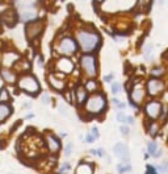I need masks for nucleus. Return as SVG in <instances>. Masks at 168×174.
<instances>
[{"label":"nucleus","mask_w":168,"mask_h":174,"mask_svg":"<svg viewBox=\"0 0 168 174\" xmlns=\"http://www.w3.org/2000/svg\"><path fill=\"white\" fill-rule=\"evenodd\" d=\"M158 131H159V124H158V123H155V121H153L148 125V133H150V136L155 137L156 133H158Z\"/></svg>","instance_id":"5701e85b"},{"label":"nucleus","mask_w":168,"mask_h":174,"mask_svg":"<svg viewBox=\"0 0 168 174\" xmlns=\"http://www.w3.org/2000/svg\"><path fill=\"white\" fill-rule=\"evenodd\" d=\"M66 169H69V164H64L62 167H60V173H66Z\"/></svg>","instance_id":"e433bc0d"},{"label":"nucleus","mask_w":168,"mask_h":174,"mask_svg":"<svg viewBox=\"0 0 168 174\" xmlns=\"http://www.w3.org/2000/svg\"><path fill=\"white\" fill-rule=\"evenodd\" d=\"M91 134H92V136H93L95 139H97V137L100 136V133H99V131H97V128H96V127H93V128H92Z\"/></svg>","instance_id":"2f4dec72"},{"label":"nucleus","mask_w":168,"mask_h":174,"mask_svg":"<svg viewBox=\"0 0 168 174\" xmlns=\"http://www.w3.org/2000/svg\"><path fill=\"white\" fill-rule=\"evenodd\" d=\"M147 149H148V153L151 156H156V153H158V150H159V147H158V144H156L155 141H148L147 144Z\"/></svg>","instance_id":"aec40b11"},{"label":"nucleus","mask_w":168,"mask_h":174,"mask_svg":"<svg viewBox=\"0 0 168 174\" xmlns=\"http://www.w3.org/2000/svg\"><path fill=\"white\" fill-rule=\"evenodd\" d=\"M164 74V67L163 66H155L151 69V75L154 78H159Z\"/></svg>","instance_id":"412c9836"},{"label":"nucleus","mask_w":168,"mask_h":174,"mask_svg":"<svg viewBox=\"0 0 168 174\" xmlns=\"http://www.w3.org/2000/svg\"><path fill=\"white\" fill-rule=\"evenodd\" d=\"M106 106V100L103 96L101 94H97V95H92L91 98L87 100V104H86V110L91 114H100Z\"/></svg>","instance_id":"f03ea898"},{"label":"nucleus","mask_w":168,"mask_h":174,"mask_svg":"<svg viewBox=\"0 0 168 174\" xmlns=\"http://www.w3.org/2000/svg\"><path fill=\"white\" fill-rule=\"evenodd\" d=\"M43 29V24L42 21H34L26 25V36L29 40H33L34 37H37Z\"/></svg>","instance_id":"0eeeda50"},{"label":"nucleus","mask_w":168,"mask_h":174,"mask_svg":"<svg viewBox=\"0 0 168 174\" xmlns=\"http://www.w3.org/2000/svg\"><path fill=\"white\" fill-rule=\"evenodd\" d=\"M80 63H82V67H83V70L86 71V74L88 77H91L93 78L95 75H96V58L93 57V55L91 54H86V55H83L82 59H80Z\"/></svg>","instance_id":"20e7f679"},{"label":"nucleus","mask_w":168,"mask_h":174,"mask_svg":"<svg viewBox=\"0 0 168 174\" xmlns=\"http://www.w3.org/2000/svg\"><path fill=\"white\" fill-rule=\"evenodd\" d=\"M75 50H76V44H75V41L72 40V38L66 37V38H63V40L60 41V44H59V52L60 53L71 54V53H74Z\"/></svg>","instance_id":"6e6552de"},{"label":"nucleus","mask_w":168,"mask_h":174,"mask_svg":"<svg viewBox=\"0 0 168 174\" xmlns=\"http://www.w3.org/2000/svg\"><path fill=\"white\" fill-rule=\"evenodd\" d=\"M117 120L121 121V123H126L127 121V116L125 114H122V112H120V114H117Z\"/></svg>","instance_id":"cd10ccee"},{"label":"nucleus","mask_w":168,"mask_h":174,"mask_svg":"<svg viewBox=\"0 0 168 174\" xmlns=\"http://www.w3.org/2000/svg\"><path fill=\"white\" fill-rule=\"evenodd\" d=\"M120 131H121V133H122V134H129V128H127L126 125H121Z\"/></svg>","instance_id":"72a5a7b5"},{"label":"nucleus","mask_w":168,"mask_h":174,"mask_svg":"<svg viewBox=\"0 0 168 174\" xmlns=\"http://www.w3.org/2000/svg\"><path fill=\"white\" fill-rule=\"evenodd\" d=\"M46 141H47V147L49 149L51 150V152H58L59 148H60V144L58 141V139L57 137H54V136H47L46 137Z\"/></svg>","instance_id":"f8f14e48"},{"label":"nucleus","mask_w":168,"mask_h":174,"mask_svg":"<svg viewBox=\"0 0 168 174\" xmlns=\"http://www.w3.org/2000/svg\"><path fill=\"white\" fill-rule=\"evenodd\" d=\"M110 90H112V92H113V94L116 95V94H118V92L121 91V86L118 85V83H112Z\"/></svg>","instance_id":"a878e982"},{"label":"nucleus","mask_w":168,"mask_h":174,"mask_svg":"<svg viewBox=\"0 0 168 174\" xmlns=\"http://www.w3.org/2000/svg\"><path fill=\"white\" fill-rule=\"evenodd\" d=\"M9 99V94L5 88H2L0 90V103L2 102H7V100Z\"/></svg>","instance_id":"393cba45"},{"label":"nucleus","mask_w":168,"mask_h":174,"mask_svg":"<svg viewBox=\"0 0 168 174\" xmlns=\"http://www.w3.org/2000/svg\"><path fill=\"white\" fill-rule=\"evenodd\" d=\"M93 169L89 164H82L76 167V174H92Z\"/></svg>","instance_id":"4468645a"},{"label":"nucleus","mask_w":168,"mask_h":174,"mask_svg":"<svg viewBox=\"0 0 168 174\" xmlns=\"http://www.w3.org/2000/svg\"><path fill=\"white\" fill-rule=\"evenodd\" d=\"M104 79H105V82H110L112 79H113V75H112V74H109L108 77H105V78H104Z\"/></svg>","instance_id":"58836bf2"},{"label":"nucleus","mask_w":168,"mask_h":174,"mask_svg":"<svg viewBox=\"0 0 168 174\" xmlns=\"http://www.w3.org/2000/svg\"><path fill=\"white\" fill-rule=\"evenodd\" d=\"M144 98V88L138 85L133 88V91L130 92V102L134 103L135 106H138L139 103H142V100Z\"/></svg>","instance_id":"9d476101"},{"label":"nucleus","mask_w":168,"mask_h":174,"mask_svg":"<svg viewBox=\"0 0 168 174\" xmlns=\"http://www.w3.org/2000/svg\"><path fill=\"white\" fill-rule=\"evenodd\" d=\"M117 170H118L120 174H125V173L131 170V165L130 164H125V162L124 164H118L117 165Z\"/></svg>","instance_id":"4be33fe9"},{"label":"nucleus","mask_w":168,"mask_h":174,"mask_svg":"<svg viewBox=\"0 0 168 174\" xmlns=\"http://www.w3.org/2000/svg\"><path fill=\"white\" fill-rule=\"evenodd\" d=\"M2 77L4 78V81L8 82V83H13L16 81V75L11 70H7V69L2 70Z\"/></svg>","instance_id":"2eb2a0df"},{"label":"nucleus","mask_w":168,"mask_h":174,"mask_svg":"<svg viewBox=\"0 0 168 174\" xmlns=\"http://www.w3.org/2000/svg\"><path fill=\"white\" fill-rule=\"evenodd\" d=\"M95 140H96V139H95L91 133H89V134H87V143H93Z\"/></svg>","instance_id":"c9c22d12"},{"label":"nucleus","mask_w":168,"mask_h":174,"mask_svg":"<svg viewBox=\"0 0 168 174\" xmlns=\"http://www.w3.org/2000/svg\"><path fill=\"white\" fill-rule=\"evenodd\" d=\"M76 98H77V103L82 104V103L84 102V100H86V98H87L86 88L82 87V86L77 87V88H76Z\"/></svg>","instance_id":"f3484780"},{"label":"nucleus","mask_w":168,"mask_h":174,"mask_svg":"<svg viewBox=\"0 0 168 174\" xmlns=\"http://www.w3.org/2000/svg\"><path fill=\"white\" fill-rule=\"evenodd\" d=\"M71 147H72V145H71V143H69V144L66 145V149H64V153H66V156H70V154H71Z\"/></svg>","instance_id":"473e14b6"},{"label":"nucleus","mask_w":168,"mask_h":174,"mask_svg":"<svg viewBox=\"0 0 168 174\" xmlns=\"http://www.w3.org/2000/svg\"><path fill=\"white\" fill-rule=\"evenodd\" d=\"M146 174H156V167L155 166H151V165H147V172Z\"/></svg>","instance_id":"c756f323"},{"label":"nucleus","mask_w":168,"mask_h":174,"mask_svg":"<svg viewBox=\"0 0 168 174\" xmlns=\"http://www.w3.org/2000/svg\"><path fill=\"white\" fill-rule=\"evenodd\" d=\"M91 153H92V154H96V156H105V153H104V149H103V148H99V149H92V150H91Z\"/></svg>","instance_id":"c85d7f7f"},{"label":"nucleus","mask_w":168,"mask_h":174,"mask_svg":"<svg viewBox=\"0 0 168 174\" xmlns=\"http://www.w3.org/2000/svg\"><path fill=\"white\" fill-rule=\"evenodd\" d=\"M49 81H50V83L53 85V87H54V88H57V90H62V88L64 87L63 82H62V81H58L54 75H50V77H49Z\"/></svg>","instance_id":"6ab92c4d"},{"label":"nucleus","mask_w":168,"mask_h":174,"mask_svg":"<svg viewBox=\"0 0 168 174\" xmlns=\"http://www.w3.org/2000/svg\"><path fill=\"white\" fill-rule=\"evenodd\" d=\"M151 53H153V44H146L143 48V57L146 61H151L153 59V55H151Z\"/></svg>","instance_id":"a211bd4d"},{"label":"nucleus","mask_w":168,"mask_h":174,"mask_svg":"<svg viewBox=\"0 0 168 174\" xmlns=\"http://www.w3.org/2000/svg\"><path fill=\"white\" fill-rule=\"evenodd\" d=\"M49 102H50V98H49V95H47V94H43V95H42V103L47 104Z\"/></svg>","instance_id":"f704fd0d"},{"label":"nucleus","mask_w":168,"mask_h":174,"mask_svg":"<svg viewBox=\"0 0 168 174\" xmlns=\"http://www.w3.org/2000/svg\"><path fill=\"white\" fill-rule=\"evenodd\" d=\"M164 91V82L159 78H151L147 82V92L151 96H158L159 94Z\"/></svg>","instance_id":"423d86ee"},{"label":"nucleus","mask_w":168,"mask_h":174,"mask_svg":"<svg viewBox=\"0 0 168 174\" xmlns=\"http://www.w3.org/2000/svg\"><path fill=\"white\" fill-rule=\"evenodd\" d=\"M168 119V107L167 106H163L161 107V112H160V120L161 123H166Z\"/></svg>","instance_id":"b1692460"},{"label":"nucleus","mask_w":168,"mask_h":174,"mask_svg":"<svg viewBox=\"0 0 168 174\" xmlns=\"http://www.w3.org/2000/svg\"><path fill=\"white\" fill-rule=\"evenodd\" d=\"M57 69L59 71H62L63 74H70V73L74 70V63H72V61L69 58H60L57 63Z\"/></svg>","instance_id":"9b49d317"},{"label":"nucleus","mask_w":168,"mask_h":174,"mask_svg":"<svg viewBox=\"0 0 168 174\" xmlns=\"http://www.w3.org/2000/svg\"><path fill=\"white\" fill-rule=\"evenodd\" d=\"M37 17V13L36 12H32V11H22L21 15H20V19L22 21H32L33 19Z\"/></svg>","instance_id":"dca6fc26"},{"label":"nucleus","mask_w":168,"mask_h":174,"mask_svg":"<svg viewBox=\"0 0 168 174\" xmlns=\"http://www.w3.org/2000/svg\"><path fill=\"white\" fill-rule=\"evenodd\" d=\"M77 41H79L80 48L84 50V52H92V50H95L99 46L100 36L97 35V33L80 31L79 33H77Z\"/></svg>","instance_id":"f257e3e1"},{"label":"nucleus","mask_w":168,"mask_h":174,"mask_svg":"<svg viewBox=\"0 0 168 174\" xmlns=\"http://www.w3.org/2000/svg\"><path fill=\"white\" fill-rule=\"evenodd\" d=\"M113 152L114 154L121 158L125 164H129V150H127V147L124 144V143H117L113 148Z\"/></svg>","instance_id":"1a4fd4ad"},{"label":"nucleus","mask_w":168,"mask_h":174,"mask_svg":"<svg viewBox=\"0 0 168 174\" xmlns=\"http://www.w3.org/2000/svg\"><path fill=\"white\" fill-rule=\"evenodd\" d=\"M112 102H113V103L117 106V107H118V108H121V110L126 107V106H125V103H121L120 100H117V99H113V100H112Z\"/></svg>","instance_id":"7c9ffc66"},{"label":"nucleus","mask_w":168,"mask_h":174,"mask_svg":"<svg viewBox=\"0 0 168 174\" xmlns=\"http://www.w3.org/2000/svg\"><path fill=\"white\" fill-rule=\"evenodd\" d=\"M19 87L26 92H30V94H36V92H38V90H40V85H38L37 79L32 75L22 77L19 81Z\"/></svg>","instance_id":"7ed1b4c3"},{"label":"nucleus","mask_w":168,"mask_h":174,"mask_svg":"<svg viewBox=\"0 0 168 174\" xmlns=\"http://www.w3.org/2000/svg\"><path fill=\"white\" fill-rule=\"evenodd\" d=\"M161 107H163V104H161L159 100H151V102H148L146 106H144V112H146L148 119L156 120L158 117H160Z\"/></svg>","instance_id":"39448f33"},{"label":"nucleus","mask_w":168,"mask_h":174,"mask_svg":"<svg viewBox=\"0 0 168 174\" xmlns=\"http://www.w3.org/2000/svg\"><path fill=\"white\" fill-rule=\"evenodd\" d=\"M96 87H97V85H96V82H95V81L87 82V90H89V91H93Z\"/></svg>","instance_id":"bb28decb"},{"label":"nucleus","mask_w":168,"mask_h":174,"mask_svg":"<svg viewBox=\"0 0 168 174\" xmlns=\"http://www.w3.org/2000/svg\"><path fill=\"white\" fill-rule=\"evenodd\" d=\"M126 123H129V124H134V117L133 116H127V121Z\"/></svg>","instance_id":"4c0bfd02"},{"label":"nucleus","mask_w":168,"mask_h":174,"mask_svg":"<svg viewBox=\"0 0 168 174\" xmlns=\"http://www.w3.org/2000/svg\"><path fill=\"white\" fill-rule=\"evenodd\" d=\"M11 112H12V108H11L8 104L0 103V121H4L11 115Z\"/></svg>","instance_id":"ddd939ff"}]
</instances>
